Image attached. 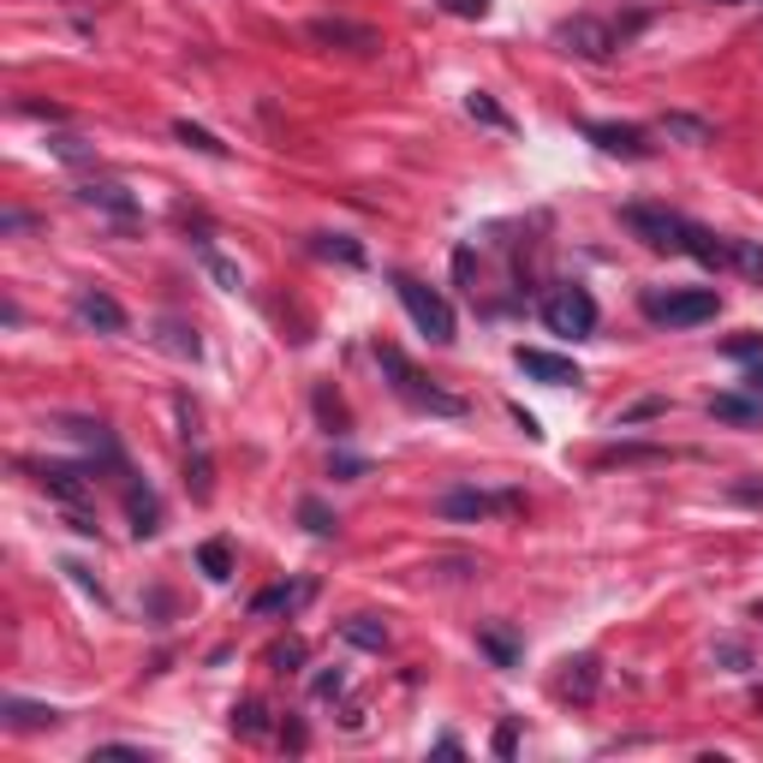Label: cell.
<instances>
[{
	"mask_svg": "<svg viewBox=\"0 0 763 763\" xmlns=\"http://www.w3.org/2000/svg\"><path fill=\"white\" fill-rule=\"evenodd\" d=\"M316 251H323V257H340V263H364V251L352 245V239H335V233H316Z\"/></svg>",
	"mask_w": 763,
	"mask_h": 763,
	"instance_id": "cell-27",
	"label": "cell"
},
{
	"mask_svg": "<svg viewBox=\"0 0 763 763\" xmlns=\"http://www.w3.org/2000/svg\"><path fill=\"white\" fill-rule=\"evenodd\" d=\"M752 388H758V393H763V364H758V371H752Z\"/></svg>",
	"mask_w": 763,
	"mask_h": 763,
	"instance_id": "cell-39",
	"label": "cell"
},
{
	"mask_svg": "<svg viewBox=\"0 0 763 763\" xmlns=\"http://www.w3.org/2000/svg\"><path fill=\"white\" fill-rule=\"evenodd\" d=\"M495 752H501V758H513V752H519V734H513V722H501V728H495Z\"/></svg>",
	"mask_w": 763,
	"mask_h": 763,
	"instance_id": "cell-36",
	"label": "cell"
},
{
	"mask_svg": "<svg viewBox=\"0 0 763 763\" xmlns=\"http://www.w3.org/2000/svg\"><path fill=\"white\" fill-rule=\"evenodd\" d=\"M36 483H43L55 501H66L72 513H78L84 495H90V477H84V465H43V472H36Z\"/></svg>",
	"mask_w": 763,
	"mask_h": 763,
	"instance_id": "cell-12",
	"label": "cell"
},
{
	"mask_svg": "<svg viewBox=\"0 0 763 763\" xmlns=\"http://www.w3.org/2000/svg\"><path fill=\"white\" fill-rule=\"evenodd\" d=\"M197 567H203V579H215V584L233 579V543H227V537H209V543L197 549Z\"/></svg>",
	"mask_w": 763,
	"mask_h": 763,
	"instance_id": "cell-17",
	"label": "cell"
},
{
	"mask_svg": "<svg viewBox=\"0 0 763 763\" xmlns=\"http://www.w3.org/2000/svg\"><path fill=\"white\" fill-rule=\"evenodd\" d=\"M543 323H549V335H567V340H584L596 328V299L584 287H561L543 299Z\"/></svg>",
	"mask_w": 763,
	"mask_h": 763,
	"instance_id": "cell-4",
	"label": "cell"
},
{
	"mask_svg": "<svg viewBox=\"0 0 763 763\" xmlns=\"http://www.w3.org/2000/svg\"><path fill=\"white\" fill-rule=\"evenodd\" d=\"M299 519L316 531V537H328V531H335V519H328V507H323V501H304V507H299Z\"/></svg>",
	"mask_w": 763,
	"mask_h": 763,
	"instance_id": "cell-30",
	"label": "cell"
},
{
	"mask_svg": "<svg viewBox=\"0 0 763 763\" xmlns=\"http://www.w3.org/2000/svg\"><path fill=\"white\" fill-rule=\"evenodd\" d=\"M197 257H203V269H209V275H215V281H221L227 292H239V269H233V263H227L221 251L209 245V239H197Z\"/></svg>",
	"mask_w": 763,
	"mask_h": 763,
	"instance_id": "cell-21",
	"label": "cell"
},
{
	"mask_svg": "<svg viewBox=\"0 0 763 763\" xmlns=\"http://www.w3.org/2000/svg\"><path fill=\"white\" fill-rule=\"evenodd\" d=\"M316 43H335V48H352V55H376L382 36L371 31V24H352V19H316L311 24Z\"/></svg>",
	"mask_w": 763,
	"mask_h": 763,
	"instance_id": "cell-10",
	"label": "cell"
},
{
	"mask_svg": "<svg viewBox=\"0 0 763 763\" xmlns=\"http://www.w3.org/2000/svg\"><path fill=\"white\" fill-rule=\"evenodd\" d=\"M519 495H489V489H448L436 501L441 519H489V513H513Z\"/></svg>",
	"mask_w": 763,
	"mask_h": 763,
	"instance_id": "cell-7",
	"label": "cell"
},
{
	"mask_svg": "<svg viewBox=\"0 0 763 763\" xmlns=\"http://www.w3.org/2000/svg\"><path fill=\"white\" fill-rule=\"evenodd\" d=\"M233 728L239 734H263V704H239L233 710Z\"/></svg>",
	"mask_w": 763,
	"mask_h": 763,
	"instance_id": "cell-33",
	"label": "cell"
},
{
	"mask_svg": "<svg viewBox=\"0 0 763 763\" xmlns=\"http://www.w3.org/2000/svg\"><path fill=\"white\" fill-rule=\"evenodd\" d=\"M620 221H627L651 251H680V245H686V227H692L686 215H674V209H644V203L620 209Z\"/></svg>",
	"mask_w": 763,
	"mask_h": 763,
	"instance_id": "cell-5",
	"label": "cell"
},
{
	"mask_svg": "<svg viewBox=\"0 0 763 763\" xmlns=\"http://www.w3.org/2000/svg\"><path fill=\"white\" fill-rule=\"evenodd\" d=\"M269 663L281 668V674H299V663H304V644L299 639H287V644H275L269 651Z\"/></svg>",
	"mask_w": 763,
	"mask_h": 763,
	"instance_id": "cell-29",
	"label": "cell"
},
{
	"mask_svg": "<svg viewBox=\"0 0 763 763\" xmlns=\"http://www.w3.org/2000/svg\"><path fill=\"white\" fill-rule=\"evenodd\" d=\"M60 710L48 704H24V698H7V728H55Z\"/></svg>",
	"mask_w": 763,
	"mask_h": 763,
	"instance_id": "cell-18",
	"label": "cell"
},
{
	"mask_svg": "<svg viewBox=\"0 0 763 763\" xmlns=\"http://www.w3.org/2000/svg\"><path fill=\"white\" fill-rule=\"evenodd\" d=\"M125 513H132L137 537H156V531H161V507H156V495H149V489H125Z\"/></svg>",
	"mask_w": 763,
	"mask_h": 763,
	"instance_id": "cell-16",
	"label": "cell"
},
{
	"mask_svg": "<svg viewBox=\"0 0 763 763\" xmlns=\"http://www.w3.org/2000/svg\"><path fill=\"white\" fill-rule=\"evenodd\" d=\"M393 292H400L405 316L417 323V335H429L436 347H448V340H453V304L441 299L436 287H424L417 275H393Z\"/></svg>",
	"mask_w": 763,
	"mask_h": 763,
	"instance_id": "cell-2",
	"label": "cell"
},
{
	"mask_svg": "<svg viewBox=\"0 0 763 763\" xmlns=\"http://www.w3.org/2000/svg\"><path fill=\"white\" fill-rule=\"evenodd\" d=\"M561 698H572V704H591L596 698V656H579V663H567L561 686H555Z\"/></svg>",
	"mask_w": 763,
	"mask_h": 763,
	"instance_id": "cell-13",
	"label": "cell"
},
{
	"mask_svg": "<svg viewBox=\"0 0 763 763\" xmlns=\"http://www.w3.org/2000/svg\"><path fill=\"white\" fill-rule=\"evenodd\" d=\"M340 686H347V680H340V674H323V680H316V698H335Z\"/></svg>",
	"mask_w": 763,
	"mask_h": 763,
	"instance_id": "cell-38",
	"label": "cell"
},
{
	"mask_svg": "<svg viewBox=\"0 0 763 763\" xmlns=\"http://www.w3.org/2000/svg\"><path fill=\"white\" fill-rule=\"evenodd\" d=\"M453 19H489V0H441Z\"/></svg>",
	"mask_w": 763,
	"mask_h": 763,
	"instance_id": "cell-34",
	"label": "cell"
},
{
	"mask_svg": "<svg viewBox=\"0 0 763 763\" xmlns=\"http://www.w3.org/2000/svg\"><path fill=\"white\" fill-rule=\"evenodd\" d=\"M84 203H101V209H113V215H132L137 209L120 185H84Z\"/></svg>",
	"mask_w": 763,
	"mask_h": 763,
	"instance_id": "cell-24",
	"label": "cell"
},
{
	"mask_svg": "<svg viewBox=\"0 0 763 763\" xmlns=\"http://www.w3.org/2000/svg\"><path fill=\"white\" fill-rule=\"evenodd\" d=\"M185 483H191V495H197V501H209V460H203V453L185 465Z\"/></svg>",
	"mask_w": 763,
	"mask_h": 763,
	"instance_id": "cell-31",
	"label": "cell"
},
{
	"mask_svg": "<svg viewBox=\"0 0 763 763\" xmlns=\"http://www.w3.org/2000/svg\"><path fill=\"white\" fill-rule=\"evenodd\" d=\"M513 364L525 371L531 382H543V388H572V382H584L579 376V364L561 359V352H543V347H519L513 352Z\"/></svg>",
	"mask_w": 763,
	"mask_h": 763,
	"instance_id": "cell-8",
	"label": "cell"
},
{
	"mask_svg": "<svg viewBox=\"0 0 763 763\" xmlns=\"http://www.w3.org/2000/svg\"><path fill=\"white\" fill-rule=\"evenodd\" d=\"M72 316H78L84 328H96V335H125L120 299H113V292H101V287H84L78 299H72Z\"/></svg>",
	"mask_w": 763,
	"mask_h": 763,
	"instance_id": "cell-9",
	"label": "cell"
},
{
	"mask_svg": "<svg viewBox=\"0 0 763 763\" xmlns=\"http://www.w3.org/2000/svg\"><path fill=\"white\" fill-rule=\"evenodd\" d=\"M477 651L489 656L495 668H519V639H513V627H483V632H477Z\"/></svg>",
	"mask_w": 763,
	"mask_h": 763,
	"instance_id": "cell-15",
	"label": "cell"
},
{
	"mask_svg": "<svg viewBox=\"0 0 763 763\" xmlns=\"http://www.w3.org/2000/svg\"><path fill=\"white\" fill-rule=\"evenodd\" d=\"M173 137H180V144H191V149H203V156H227L221 137H209L203 125H191V120H173Z\"/></svg>",
	"mask_w": 763,
	"mask_h": 763,
	"instance_id": "cell-23",
	"label": "cell"
},
{
	"mask_svg": "<svg viewBox=\"0 0 763 763\" xmlns=\"http://www.w3.org/2000/svg\"><path fill=\"white\" fill-rule=\"evenodd\" d=\"M663 132H668V137H686V144H710V137H716L704 120H692V113H668Z\"/></svg>",
	"mask_w": 763,
	"mask_h": 763,
	"instance_id": "cell-22",
	"label": "cell"
},
{
	"mask_svg": "<svg viewBox=\"0 0 763 763\" xmlns=\"http://www.w3.org/2000/svg\"><path fill=\"white\" fill-rule=\"evenodd\" d=\"M311 596V584H275V591L257 596V615H275V608H299Z\"/></svg>",
	"mask_w": 763,
	"mask_h": 763,
	"instance_id": "cell-20",
	"label": "cell"
},
{
	"mask_svg": "<svg viewBox=\"0 0 763 763\" xmlns=\"http://www.w3.org/2000/svg\"><path fill=\"white\" fill-rule=\"evenodd\" d=\"M716 656H722L728 668H746V663H752V656H746V644H734V639H722V644H716Z\"/></svg>",
	"mask_w": 763,
	"mask_h": 763,
	"instance_id": "cell-35",
	"label": "cell"
},
{
	"mask_svg": "<svg viewBox=\"0 0 763 763\" xmlns=\"http://www.w3.org/2000/svg\"><path fill=\"white\" fill-rule=\"evenodd\" d=\"M161 347L180 352V359H197V335H185L180 323H161Z\"/></svg>",
	"mask_w": 763,
	"mask_h": 763,
	"instance_id": "cell-28",
	"label": "cell"
},
{
	"mask_svg": "<svg viewBox=\"0 0 763 763\" xmlns=\"http://www.w3.org/2000/svg\"><path fill=\"white\" fill-rule=\"evenodd\" d=\"M465 108H472V120L495 125V132H507V125H513V120H507V113H501V108H495V101H489V90H472V96H465Z\"/></svg>",
	"mask_w": 763,
	"mask_h": 763,
	"instance_id": "cell-25",
	"label": "cell"
},
{
	"mask_svg": "<svg viewBox=\"0 0 763 763\" xmlns=\"http://www.w3.org/2000/svg\"><path fill=\"white\" fill-rule=\"evenodd\" d=\"M710 417H716V424H763V400H746V393H716V400H710Z\"/></svg>",
	"mask_w": 763,
	"mask_h": 763,
	"instance_id": "cell-14",
	"label": "cell"
},
{
	"mask_svg": "<svg viewBox=\"0 0 763 763\" xmlns=\"http://www.w3.org/2000/svg\"><path fill=\"white\" fill-rule=\"evenodd\" d=\"M728 359H752V364H763V335H740V340H728Z\"/></svg>",
	"mask_w": 763,
	"mask_h": 763,
	"instance_id": "cell-32",
	"label": "cell"
},
{
	"mask_svg": "<svg viewBox=\"0 0 763 763\" xmlns=\"http://www.w3.org/2000/svg\"><path fill=\"white\" fill-rule=\"evenodd\" d=\"M340 632H347L352 644H364V651H388V627H382L376 615H352Z\"/></svg>",
	"mask_w": 763,
	"mask_h": 763,
	"instance_id": "cell-19",
	"label": "cell"
},
{
	"mask_svg": "<svg viewBox=\"0 0 763 763\" xmlns=\"http://www.w3.org/2000/svg\"><path fill=\"white\" fill-rule=\"evenodd\" d=\"M555 43H567L572 55H584V60H608L615 43H620V31L603 24V19H591V12H579V19H567L561 31H555Z\"/></svg>",
	"mask_w": 763,
	"mask_h": 763,
	"instance_id": "cell-6",
	"label": "cell"
},
{
	"mask_svg": "<svg viewBox=\"0 0 763 763\" xmlns=\"http://www.w3.org/2000/svg\"><path fill=\"white\" fill-rule=\"evenodd\" d=\"M584 137H591L596 149H608V156H651V137L639 132V125H608V120H596V125H584Z\"/></svg>",
	"mask_w": 763,
	"mask_h": 763,
	"instance_id": "cell-11",
	"label": "cell"
},
{
	"mask_svg": "<svg viewBox=\"0 0 763 763\" xmlns=\"http://www.w3.org/2000/svg\"><path fill=\"white\" fill-rule=\"evenodd\" d=\"M96 758H144V746H96Z\"/></svg>",
	"mask_w": 763,
	"mask_h": 763,
	"instance_id": "cell-37",
	"label": "cell"
},
{
	"mask_svg": "<svg viewBox=\"0 0 763 763\" xmlns=\"http://www.w3.org/2000/svg\"><path fill=\"white\" fill-rule=\"evenodd\" d=\"M734 269L752 275V281H763V245H752V239H734Z\"/></svg>",
	"mask_w": 763,
	"mask_h": 763,
	"instance_id": "cell-26",
	"label": "cell"
},
{
	"mask_svg": "<svg viewBox=\"0 0 763 763\" xmlns=\"http://www.w3.org/2000/svg\"><path fill=\"white\" fill-rule=\"evenodd\" d=\"M716 311H722L716 287H680V292H651V299H644V316H651V323H668V328L716 323Z\"/></svg>",
	"mask_w": 763,
	"mask_h": 763,
	"instance_id": "cell-3",
	"label": "cell"
},
{
	"mask_svg": "<svg viewBox=\"0 0 763 763\" xmlns=\"http://www.w3.org/2000/svg\"><path fill=\"white\" fill-rule=\"evenodd\" d=\"M376 364L393 376V393H400L405 405H417V412H436V417H460L465 412V400L460 393H448V388H436V382H424L405 364V352H393V347H376Z\"/></svg>",
	"mask_w": 763,
	"mask_h": 763,
	"instance_id": "cell-1",
	"label": "cell"
}]
</instances>
